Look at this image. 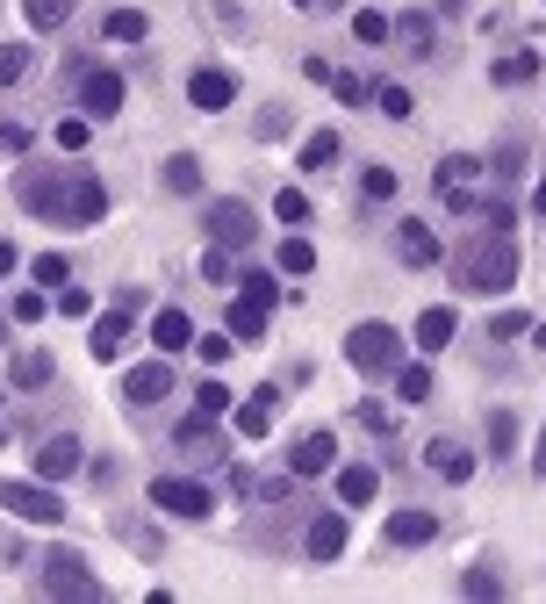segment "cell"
<instances>
[{
    "mask_svg": "<svg viewBox=\"0 0 546 604\" xmlns=\"http://www.w3.org/2000/svg\"><path fill=\"white\" fill-rule=\"evenodd\" d=\"M338 467V440L331 432H302L295 446H287V475L295 482H316V475H331Z\"/></svg>",
    "mask_w": 546,
    "mask_h": 604,
    "instance_id": "10",
    "label": "cell"
},
{
    "mask_svg": "<svg viewBox=\"0 0 546 604\" xmlns=\"http://www.w3.org/2000/svg\"><path fill=\"white\" fill-rule=\"evenodd\" d=\"M202 231H209V245L245 252L252 238H260V217H252V202H209L202 209Z\"/></svg>",
    "mask_w": 546,
    "mask_h": 604,
    "instance_id": "7",
    "label": "cell"
},
{
    "mask_svg": "<svg viewBox=\"0 0 546 604\" xmlns=\"http://www.w3.org/2000/svg\"><path fill=\"white\" fill-rule=\"evenodd\" d=\"M231 345H237L231 331H209V339H194V353H202L209 368H223V360H231Z\"/></svg>",
    "mask_w": 546,
    "mask_h": 604,
    "instance_id": "46",
    "label": "cell"
},
{
    "mask_svg": "<svg viewBox=\"0 0 546 604\" xmlns=\"http://www.w3.org/2000/svg\"><path fill=\"white\" fill-rule=\"evenodd\" d=\"M123 396L130 403H165L173 396V360H136V368L123 374Z\"/></svg>",
    "mask_w": 546,
    "mask_h": 604,
    "instance_id": "13",
    "label": "cell"
},
{
    "mask_svg": "<svg viewBox=\"0 0 546 604\" xmlns=\"http://www.w3.org/2000/svg\"><path fill=\"white\" fill-rule=\"evenodd\" d=\"M65 194H72V173L65 165H29L22 180H14V202L29 209V217H65Z\"/></svg>",
    "mask_w": 546,
    "mask_h": 604,
    "instance_id": "4",
    "label": "cell"
},
{
    "mask_svg": "<svg viewBox=\"0 0 546 604\" xmlns=\"http://www.w3.org/2000/svg\"><path fill=\"white\" fill-rule=\"evenodd\" d=\"M525 331H533V345H539V353H546V324H525Z\"/></svg>",
    "mask_w": 546,
    "mask_h": 604,
    "instance_id": "59",
    "label": "cell"
},
{
    "mask_svg": "<svg viewBox=\"0 0 546 604\" xmlns=\"http://www.w3.org/2000/svg\"><path fill=\"white\" fill-rule=\"evenodd\" d=\"M43 591L72 604V597H101V583H94V568H87V562H80L72 547H58L51 562H43Z\"/></svg>",
    "mask_w": 546,
    "mask_h": 604,
    "instance_id": "9",
    "label": "cell"
},
{
    "mask_svg": "<svg viewBox=\"0 0 546 604\" xmlns=\"http://www.w3.org/2000/svg\"><path fill=\"white\" fill-rule=\"evenodd\" d=\"M295 8H302V14H331V0H295Z\"/></svg>",
    "mask_w": 546,
    "mask_h": 604,
    "instance_id": "56",
    "label": "cell"
},
{
    "mask_svg": "<svg viewBox=\"0 0 546 604\" xmlns=\"http://www.w3.org/2000/svg\"><path fill=\"white\" fill-rule=\"evenodd\" d=\"M0 504H8L22 525H65V496L43 490V475L37 482H0Z\"/></svg>",
    "mask_w": 546,
    "mask_h": 604,
    "instance_id": "6",
    "label": "cell"
},
{
    "mask_svg": "<svg viewBox=\"0 0 546 604\" xmlns=\"http://www.w3.org/2000/svg\"><path fill=\"white\" fill-rule=\"evenodd\" d=\"M37 316H51V302H43V289H22L14 295V324H37Z\"/></svg>",
    "mask_w": 546,
    "mask_h": 604,
    "instance_id": "47",
    "label": "cell"
},
{
    "mask_svg": "<svg viewBox=\"0 0 546 604\" xmlns=\"http://www.w3.org/2000/svg\"><path fill=\"white\" fill-rule=\"evenodd\" d=\"M302 547H310V562H338V554H345V519H338V511H324V519H310V533H302Z\"/></svg>",
    "mask_w": 546,
    "mask_h": 604,
    "instance_id": "16",
    "label": "cell"
},
{
    "mask_svg": "<svg viewBox=\"0 0 546 604\" xmlns=\"http://www.w3.org/2000/svg\"><path fill=\"white\" fill-rule=\"evenodd\" d=\"M29 66H37V58H29V43H0V87H14Z\"/></svg>",
    "mask_w": 546,
    "mask_h": 604,
    "instance_id": "40",
    "label": "cell"
},
{
    "mask_svg": "<svg viewBox=\"0 0 546 604\" xmlns=\"http://www.w3.org/2000/svg\"><path fill=\"white\" fill-rule=\"evenodd\" d=\"M144 29H151L144 8H115L109 22H101V37H109V43H144Z\"/></svg>",
    "mask_w": 546,
    "mask_h": 604,
    "instance_id": "27",
    "label": "cell"
},
{
    "mask_svg": "<svg viewBox=\"0 0 546 604\" xmlns=\"http://www.w3.org/2000/svg\"><path fill=\"white\" fill-rule=\"evenodd\" d=\"M424 396H432V368L424 360L417 368H396V403H424Z\"/></svg>",
    "mask_w": 546,
    "mask_h": 604,
    "instance_id": "35",
    "label": "cell"
},
{
    "mask_svg": "<svg viewBox=\"0 0 546 604\" xmlns=\"http://www.w3.org/2000/svg\"><path fill=\"white\" fill-rule=\"evenodd\" d=\"M0 144H8V151H29V123H0Z\"/></svg>",
    "mask_w": 546,
    "mask_h": 604,
    "instance_id": "54",
    "label": "cell"
},
{
    "mask_svg": "<svg viewBox=\"0 0 546 604\" xmlns=\"http://www.w3.org/2000/svg\"><path fill=\"white\" fill-rule=\"evenodd\" d=\"M467 597H504V576L496 568H467Z\"/></svg>",
    "mask_w": 546,
    "mask_h": 604,
    "instance_id": "51",
    "label": "cell"
},
{
    "mask_svg": "<svg viewBox=\"0 0 546 604\" xmlns=\"http://www.w3.org/2000/svg\"><path fill=\"white\" fill-rule=\"evenodd\" d=\"M432 540H438L432 511H396V519H388V547H432Z\"/></svg>",
    "mask_w": 546,
    "mask_h": 604,
    "instance_id": "22",
    "label": "cell"
},
{
    "mask_svg": "<svg viewBox=\"0 0 546 604\" xmlns=\"http://www.w3.org/2000/svg\"><path fill=\"white\" fill-rule=\"evenodd\" d=\"M518 165H525V151H518V144H504V151H496V159H489V173H504V180H510V173H518Z\"/></svg>",
    "mask_w": 546,
    "mask_h": 604,
    "instance_id": "53",
    "label": "cell"
},
{
    "mask_svg": "<svg viewBox=\"0 0 546 604\" xmlns=\"http://www.w3.org/2000/svg\"><path fill=\"white\" fill-rule=\"evenodd\" d=\"M173 440H180V453H188V461H223V440H216V417H202V411H194V417H188V425H180V432H173Z\"/></svg>",
    "mask_w": 546,
    "mask_h": 604,
    "instance_id": "17",
    "label": "cell"
},
{
    "mask_svg": "<svg viewBox=\"0 0 546 604\" xmlns=\"http://www.w3.org/2000/svg\"><path fill=\"white\" fill-rule=\"evenodd\" d=\"M453 281H461L467 295H504L510 281H518V245H510V231L475 238V245L461 252V266H453Z\"/></svg>",
    "mask_w": 546,
    "mask_h": 604,
    "instance_id": "1",
    "label": "cell"
},
{
    "mask_svg": "<svg viewBox=\"0 0 546 604\" xmlns=\"http://www.w3.org/2000/svg\"><path fill=\"white\" fill-rule=\"evenodd\" d=\"M533 217L546 223V180H539V188H533Z\"/></svg>",
    "mask_w": 546,
    "mask_h": 604,
    "instance_id": "55",
    "label": "cell"
},
{
    "mask_svg": "<svg viewBox=\"0 0 546 604\" xmlns=\"http://www.w3.org/2000/svg\"><path fill=\"white\" fill-rule=\"evenodd\" d=\"M202 281H216V289H231V281H237V260H231L223 245H209V252H202Z\"/></svg>",
    "mask_w": 546,
    "mask_h": 604,
    "instance_id": "38",
    "label": "cell"
},
{
    "mask_svg": "<svg viewBox=\"0 0 546 604\" xmlns=\"http://www.w3.org/2000/svg\"><path fill=\"white\" fill-rule=\"evenodd\" d=\"M353 37H360V43H388V14L360 8V14H353Z\"/></svg>",
    "mask_w": 546,
    "mask_h": 604,
    "instance_id": "45",
    "label": "cell"
},
{
    "mask_svg": "<svg viewBox=\"0 0 546 604\" xmlns=\"http://www.w3.org/2000/svg\"><path fill=\"white\" fill-rule=\"evenodd\" d=\"M101 217H109V188H101V180L80 165V173H72V194H65V217H58V223H101Z\"/></svg>",
    "mask_w": 546,
    "mask_h": 604,
    "instance_id": "15",
    "label": "cell"
},
{
    "mask_svg": "<svg viewBox=\"0 0 546 604\" xmlns=\"http://www.w3.org/2000/svg\"><path fill=\"white\" fill-rule=\"evenodd\" d=\"M22 8H29V29H65L72 0H22Z\"/></svg>",
    "mask_w": 546,
    "mask_h": 604,
    "instance_id": "37",
    "label": "cell"
},
{
    "mask_svg": "<svg viewBox=\"0 0 546 604\" xmlns=\"http://www.w3.org/2000/svg\"><path fill=\"white\" fill-rule=\"evenodd\" d=\"M424 461H432L446 482H467V475H475V453H467L461 440H432V446H424Z\"/></svg>",
    "mask_w": 546,
    "mask_h": 604,
    "instance_id": "25",
    "label": "cell"
},
{
    "mask_svg": "<svg viewBox=\"0 0 546 604\" xmlns=\"http://www.w3.org/2000/svg\"><path fill=\"white\" fill-rule=\"evenodd\" d=\"M29 274H37V289H65L72 266H65V252H37V266H29Z\"/></svg>",
    "mask_w": 546,
    "mask_h": 604,
    "instance_id": "36",
    "label": "cell"
},
{
    "mask_svg": "<svg viewBox=\"0 0 546 604\" xmlns=\"http://www.w3.org/2000/svg\"><path fill=\"white\" fill-rule=\"evenodd\" d=\"M525 80H539V51H510V58H496V87H525Z\"/></svg>",
    "mask_w": 546,
    "mask_h": 604,
    "instance_id": "28",
    "label": "cell"
},
{
    "mask_svg": "<svg viewBox=\"0 0 546 604\" xmlns=\"http://www.w3.org/2000/svg\"><path fill=\"white\" fill-rule=\"evenodd\" d=\"M237 295L260 302V310H273V302H281V281H273L266 266H252V274H237Z\"/></svg>",
    "mask_w": 546,
    "mask_h": 604,
    "instance_id": "30",
    "label": "cell"
},
{
    "mask_svg": "<svg viewBox=\"0 0 546 604\" xmlns=\"http://www.w3.org/2000/svg\"><path fill=\"white\" fill-rule=\"evenodd\" d=\"M446 8H467V0H446Z\"/></svg>",
    "mask_w": 546,
    "mask_h": 604,
    "instance_id": "61",
    "label": "cell"
},
{
    "mask_svg": "<svg viewBox=\"0 0 546 604\" xmlns=\"http://www.w3.org/2000/svg\"><path fill=\"white\" fill-rule=\"evenodd\" d=\"M396 252H403V266H438V260H446V245H438V231L424 217L396 223Z\"/></svg>",
    "mask_w": 546,
    "mask_h": 604,
    "instance_id": "11",
    "label": "cell"
},
{
    "mask_svg": "<svg viewBox=\"0 0 546 604\" xmlns=\"http://www.w3.org/2000/svg\"><path fill=\"white\" fill-rule=\"evenodd\" d=\"M14 274V245H0V281H8Z\"/></svg>",
    "mask_w": 546,
    "mask_h": 604,
    "instance_id": "57",
    "label": "cell"
},
{
    "mask_svg": "<svg viewBox=\"0 0 546 604\" xmlns=\"http://www.w3.org/2000/svg\"><path fill=\"white\" fill-rule=\"evenodd\" d=\"M331 94H338L345 109H367V94H374V87L360 80V72H331Z\"/></svg>",
    "mask_w": 546,
    "mask_h": 604,
    "instance_id": "39",
    "label": "cell"
},
{
    "mask_svg": "<svg viewBox=\"0 0 546 604\" xmlns=\"http://www.w3.org/2000/svg\"><path fill=\"white\" fill-rule=\"evenodd\" d=\"M188 101L216 115V109H231V101H237V80H231L223 66H194V72H188Z\"/></svg>",
    "mask_w": 546,
    "mask_h": 604,
    "instance_id": "12",
    "label": "cell"
},
{
    "mask_svg": "<svg viewBox=\"0 0 546 604\" xmlns=\"http://www.w3.org/2000/svg\"><path fill=\"white\" fill-rule=\"evenodd\" d=\"M525 324H533L525 310H496V316H489V331H496V339H525Z\"/></svg>",
    "mask_w": 546,
    "mask_h": 604,
    "instance_id": "52",
    "label": "cell"
},
{
    "mask_svg": "<svg viewBox=\"0 0 546 604\" xmlns=\"http://www.w3.org/2000/svg\"><path fill=\"white\" fill-rule=\"evenodd\" d=\"M331 159H338V138H331V130H310V138H302V173H324Z\"/></svg>",
    "mask_w": 546,
    "mask_h": 604,
    "instance_id": "33",
    "label": "cell"
},
{
    "mask_svg": "<svg viewBox=\"0 0 546 604\" xmlns=\"http://www.w3.org/2000/svg\"><path fill=\"white\" fill-rule=\"evenodd\" d=\"M165 188H173V194H194V188H202V159H194V151L165 159Z\"/></svg>",
    "mask_w": 546,
    "mask_h": 604,
    "instance_id": "31",
    "label": "cell"
},
{
    "mask_svg": "<svg viewBox=\"0 0 546 604\" xmlns=\"http://www.w3.org/2000/svg\"><path fill=\"white\" fill-rule=\"evenodd\" d=\"M388 37H403V51L410 58H432V43H438V29H432V14H396V22H388Z\"/></svg>",
    "mask_w": 546,
    "mask_h": 604,
    "instance_id": "24",
    "label": "cell"
},
{
    "mask_svg": "<svg viewBox=\"0 0 546 604\" xmlns=\"http://www.w3.org/2000/svg\"><path fill=\"white\" fill-rule=\"evenodd\" d=\"M489 453H496V461L518 453V417H510V411H489Z\"/></svg>",
    "mask_w": 546,
    "mask_h": 604,
    "instance_id": "34",
    "label": "cell"
},
{
    "mask_svg": "<svg viewBox=\"0 0 546 604\" xmlns=\"http://www.w3.org/2000/svg\"><path fill=\"white\" fill-rule=\"evenodd\" d=\"M0 446H8V403H0Z\"/></svg>",
    "mask_w": 546,
    "mask_h": 604,
    "instance_id": "60",
    "label": "cell"
},
{
    "mask_svg": "<svg viewBox=\"0 0 546 604\" xmlns=\"http://www.w3.org/2000/svg\"><path fill=\"white\" fill-rule=\"evenodd\" d=\"M273 411H281V389H252L245 403H231L237 440H266V432H273Z\"/></svg>",
    "mask_w": 546,
    "mask_h": 604,
    "instance_id": "14",
    "label": "cell"
},
{
    "mask_svg": "<svg viewBox=\"0 0 546 604\" xmlns=\"http://www.w3.org/2000/svg\"><path fill=\"white\" fill-rule=\"evenodd\" d=\"M80 461H87V453H80V440H43V446H37V475H43V482L80 475Z\"/></svg>",
    "mask_w": 546,
    "mask_h": 604,
    "instance_id": "19",
    "label": "cell"
},
{
    "mask_svg": "<svg viewBox=\"0 0 546 604\" xmlns=\"http://www.w3.org/2000/svg\"><path fill=\"white\" fill-rule=\"evenodd\" d=\"M273 217H281V223H310V194H302V188H281V194H273Z\"/></svg>",
    "mask_w": 546,
    "mask_h": 604,
    "instance_id": "42",
    "label": "cell"
},
{
    "mask_svg": "<svg viewBox=\"0 0 546 604\" xmlns=\"http://www.w3.org/2000/svg\"><path fill=\"white\" fill-rule=\"evenodd\" d=\"M72 80H80V115H87V123H109V115L123 109V72H109V66H80Z\"/></svg>",
    "mask_w": 546,
    "mask_h": 604,
    "instance_id": "8",
    "label": "cell"
},
{
    "mask_svg": "<svg viewBox=\"0 0 546 604\" xmlns=\"http://www.w3.org/2000/svg\"><path fill=\"white\" fill-rule=\"evenodd\" d=\"M87 138H94L87 115H65V123H58V144H65V151H87Z\"/></svg>",
    "mask_w": 546,
    "mask_h": 604,
    "instance_id": "48",
    "label": "cell"
},
{
    "mask_svg": "<svg viewBox=\"0 0 546 604\" xmlns=\"http://www.w3.org/2000/svg\"><path fill=\"white\" fill-rule=\"evenodd\" d=\"M130 302L123 310H109V316H94V360H123V345H130Z\"/></svg>",
    "mask_w": 546,
    "mask_h": 604,
    "instance_id": "20",
    "label": "cell"
},
{
    "mask_svg": "<svg viewBox=\"0 0 546 604\" xmlns=\"http://www.w3.org/2000/svg\"><path fill=\"white\" fill-rule=\"evenodd\" d=\"M151 504H159L165 519H209V511H216V490H209L202 475H159L151 482Z\"/></svg>",
    "mask_w": 546,
    "mask_h": 604,
    "instance_id": "5",
    "label": "cell"
},
{
    "mask_svg": "<svg viewBox=\"0 0 546 604\" xmlns=\"http://www.w3.org/2000/svg\"><path fill=\"white\" fill-rule=\"evenodd\" d=\"M453 331H461V316H453L446 302H438V310H424V316H417V353H446Z\"/></svg>",
    "mask_w": 546,
    "mask_h": 604,
    "instance_id": "23",
    "label": "cell"
},
{
    "mask_svg": "<svg viewBox=\"0 0 546 604\" xmlns=\"http://www.w3.org/2000/svg\"><path fill=\"white\" fill-rule=\"evenodd\" d=\"M151 345H159V353H188L194 345V316L188 310H159L151 316Z\"/></svg>",
    "mask_w": 546,
    "mask_h": 604,
    "instance_id": "21",
    "label": "cell"
},
{
    "mask_svg": "<svg viewBox=\"0 0 546 604\" xmlns=\"http://www.w3.org/2000/svg\"><path fill=\"white\" fill-rule=\"evenodd\" d=\"M533 467H539V475H546V425H539V453H533Z\"/></svg>",
    "mask_w": 546,
    "mask_h": 604,
    "instance_id": "58",
    "label": "cell"
},
{
    "mask_svg": "<svg viewBox=\"0 0 546 604\" xmlns=\"http://www.w3.org/2000/svg\"><path fill=\"white\" fill-rule=\"evenodd\" d=\"M360 425H367V432H382V440H388V432H396V411H388V403H360Z\"/></svg>",
    "mask_w": 546,
    "mask_h": 604,
    "instance_id": "50",
    "label": "cell"
},
{
    "mask_svg": "<svg viewBox=\"0 0 546 604\" xmlns=\"http://www.w3.org/2000/svg\"><path fill=\"white\" fill-rule=\"evenodd\" d=\"M194 411H202V417H223V411H231V389H223V382H202V389H194Z\"/></svg>",
    "mask_w": 546,
    "mask_h": 604,
    "instance_id": "44",
    "label": "cell"
},
{
    "mask_svg": "<svg viewBox=\"0 0 546 604\" xmlns=\"http://www.w3.org/2000/svg\"><path fill=\"white\" fill-rule=\"evenodd\" d=\"M388 194H396V173H388V165H367V173H360V202H388Z\"/></svg>",
    "mask_w": 546,
    "mask_h": 604,
    "instance_id": "41",
    "label": "cell"
},
{
    "mask_svg": "<svg viewBox=\"0 0 546 604\" xmlns=\"http://www.w3.org/2000/svg\"><path fill=\"white\" fill-rule=\"evenodd\" d=\"M273 266H281V274H310V266H316V245H310V238H281Z\"/></svg>",
    "mask_w": 546,
    "mask_h": 604,
    "instance_id": "32",
    "label": "cell"
},
{
    "mask_svg": "<svg viewBox=\"0 0 546 604\" xmlns=\"http://www.w3.org/2000/svg\"><path fill=\"white\" fill-rule=\"evenodd\" d=\"M58 316H94V295H87V289H72V281H65V289H58Z\"/></svg>",
    "mask_w": 546,
    "mask_h": 604,
    "instance_id": "49",
    "label": "cell"
},
{
    "mask_svg": "<svg viewBox=\"0 0 546 604\" xmlns=\"http://www.w3.org/2000/svg\"><path fill=\"white\" fill-rule=\"evenodd\" d=\"M231 339H245V345L266 339V310H260V302H245V295L231 302Z\"/></svg>",
    "mask_w": 546,
    "mask_h": 604,
    "instance_id": "26",
    "label": "cell"
},
{
    "mask_svg": "<svg viewBox=\"0 0 546 604\" xmlns=\"http://www.w3.org/2000/svg\"><path fill=\"white\" fill-rule=\"evenodd\" d=\"M374 496H382V475H374L367 461H353V467H338V504L345 511H367Z\"/></svg>",
    "mask_w": 546,
    "mask_h": 604,
    "instance_id": "18",
    "label": "cell"
},
{
    "mask_svg": "<svg viewBox=\"0 0 546 604\" xmlns=\"http://www.w3.org/2000/svg\"><path fill=\"white\" fill-rule=\"evenodd\" d=\"M482 180H489V165H482L475 151H446V159H438V173H432V188H438V202H446L453 217H475Z\"/></svg>",
    "mask_w": 546,
    "mask_h": 604,
    "instance_id": "2",
    "label": "cell"
},
{
    "mask_svg": "<svg viewBox=\"0 0 546 604\" xmlns=\"http://www.w3.org/2000/svg\"><path fill=\"white\" fill-rule=\"evenodd\" d=\"M8 382H14V389H43V382H51V353H14Z\"/></svg>",
    "mask_w": 546,
    "mask_h": 604,
    "instance_id": "29",
    "label": "cell"
},
{
    "mask_svg": "<svg viewBox=\"0 0 546 604\" xmlns=\"http://www.w3.org/2000/svg\"><path fill=\"white\" fill-rule=\"evenodd\" d=\"M374 101H382V115H396V123H403L410 109H417V101H410V87H396V80H382V87H374Z\"/></svg>",
    "mask_w": 546,
    "mask_h": 604,
    "instance_id": "43",
    "label": "cell"
},
{
    "mask_svg": "<svg viewBox=\"0 0 546 604\" xmlns=\"http://www.w3.org/2000/svg\"><path fill=\"white\" fill-rule=\"evenodd\" d=\"M345 360H353L360 374H396L403 368L396 324H353V331H345Z\"/></svg>",
    "mask_w": 546,
    "mask_h": 604,
    "instance_id": "3",
    "label": "cell"
}]
</instances>
